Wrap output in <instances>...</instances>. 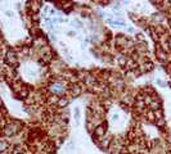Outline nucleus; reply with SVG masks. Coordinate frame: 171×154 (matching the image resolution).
Listing matches in <instances>:
<instances>
[{
	"instance_id": "obj_5",
	"label": "nucleus",
	"mask_w": 171,
	"mask_h": 154,
	"mask_svg": "<svg viewBox=\"0 0 171 154\" xmlns=\"http://www.w3.org/2000/svg\"><path fill=\"white\" fill-rule=\"evenodd\" d=\"M118 120H120V115H118L117 113H115V114L112 115V122H117Z\"/></svg>"
},
{
	"instance_id": "obj_7",
	"label": "nucleus",
	"mask_w": 171,
	"mask_h": 154,
	"mask_svg": "<svg viewBox=\"0 0 171 154\" xmlns=\"http://www.w3.org/2000/svg\"><path fill=\"white\" fill-rule=\"evenodd\" d=\"M156 84L160 85V86H166V84H165L163 81H161V80H156Z\"/></svg>"
},
{
	"instance_id": "obj_4",
	"label": "nucleus",
	"mask_w": 171,
	"mask_h": 154,
	"mask_svg": "<svg viewBox=\"0 0 171 154\" xmlns=\"http://www.w3.org/2000/svg\"><path fill=\"white\" fill-rule=\"evenodd\" d=\"M7 146H8V144L5 141H0V150H5Z\"/></svg>"
},
{
	"instance_id": "obj_10",
	"label": "nucleus",
	"mask_w": 171,
	"mask_h": 154,
	"mask_svg": "<svg viewBox=\"0 0 171 154\" xmlns=\"http://www.w3.org/2000/svg\"><path fill=\"white\" fill-rule=\"evenodd\" d=\"M0 107H2V99H0Z\"/></svg>"
},
{
	"instance_id": "obj_9",
	"label": "nucleus",
	"mask_w": 171,
	"mask_h": 154,
	"mask_svg": "<svg viewBox=\"0 0 171 154\" xmlns=\"http://www.w3.org/2000/svg\"><path fill=\"white\" fill-rule=\"evenodd\" d=\"M67 35H70V36H73V35H75V32H73V31H70V32H67Z\"/></svg>"
},
{
	"instance_id": "obj_8",
	"label": "nucleus",
	"mask_w": 171,
	"mask_h": 154,
	"mask_svg": "<svg viewBox=\"0 0 171 154\" xmlns=\"http://www.w3.org/2000/svg\"><path fill=\"white\" fill-rule=\"evenodd\" d=\"M5 14H7V17H9V18H12L14 14H13V12H10V10H8V12H5Z\"/></svg>"
},
{
	"instance_id": "obj_3",
	"label": "nucleus",
	"mask_w": 171,
	"mask_h": 154,
	"mask_svg": "<svg viewBox=\"0 0 171 154\" xmlns=\"http://www.w3.org/2000/svg\"><path fill=\"white\" fill-rule=\"evenodd\" d=\"M73 114H75V120H76V122L79 123V117H80V108H79V107H76V108H75Z\"/></svg>"
},
{
	"instance_id": "obj_1",
	"label": "nucleus",
	"mask_w": 171,
	"mask_h": 154,
	"mask_svg": "<svg viewBox=\"0 0 171 154\" xmlns=\"http://www.w3.org/2000/svg\"><path fill=\"white\" fill-rule=\"evenodd\" d=\"M50 91L55 95H61V94L64 92V86H63L62 82H54V84L50 85Z\"/></svg>"
},
{
	"instance_id": "obj_2",
	"label": "nucleus",
	"mask_w": 171,
	"mask_h": 154,
	"mask_svg": "<svg viewBox=\"0 0 171 154\" xmlns=\"http://www.w3.org/2000/svg\"><path fill=\"white\" fill-rule=\"evenodd\" d=\"M7 61L9 62V63H14L15 61H17V56H15V54L13 53V51H9L8 54H7Z\"/></svg>"
},
{
	"instance_id": "obj_6",
	"label": "nucleus",
	"mask_w": 171,
	"mask_h": 154,
	"mask_svg": "<svg viewBox=\"0 0 171 154\" xmlns=\"http://www.w3.org/2000/svg\"><path fill=\"white\" fill-rule=\"evenodd\" d=\"M95 133H97V135H103V133H104V128H103V127H98Z\"/></svg>"
}]
</instances>
